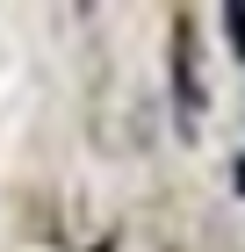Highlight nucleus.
I'll list each match as a JSON object with an SVG mask.
<instances>
[{"label":"nucleus","mask_w":245,"mask_h":252,"mask_svg":"<svg viewBox=\"0 0 245 252\" xmlns=\"http://www.w3.org/2000/svg\"><path fill=\"white\" fill-rule=\"evenodd\" d=\"M173 87H180V123L195 130V108H202V87H195V36H188V29L173 36Z\"/></svg>","instance_id":"f257e3e1"},{"label":"nucleus","mask_w":245,"mask_h":252,"mask_svg":"<svg viewBox=\"0 0 245 252\" xmlns=\"http://www.w3.org/2000/svg\"><path fill=\"white\" fill-rule=\"evenodd\" d=\"M224 22H231V51H238V58H245V7H231Z\"/></svg>","instance_id":"f03ea898"}]
</instances>
